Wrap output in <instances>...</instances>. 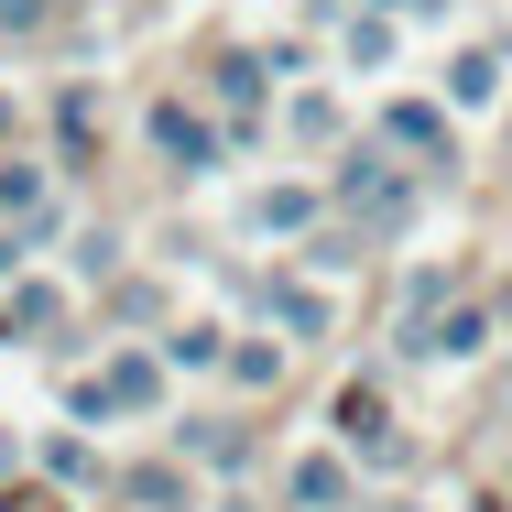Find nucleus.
<instances>
[{
	"instance_id": "f257e3e1",
	"label": "nucleus",
	"mask_w": 512,
	"mask_h": 512,
	"mask_svg": "<svg viewBox=\"0 0 512 512\" xmlns=\"http://www.w3.org/2000/svg\"><path fill=\"white\" fill-rule=\"evenodd\" d=\"M153 131H164V153H186V164H197V153H207V131H197V120H186V109H164Z\"/></svg>"
},
{
	"instance_id": "f03ea898",
	"label": "nucleus",
	"mask_w": 512,
	"mask_h": 512,
	"mask_svg": "<svg viewBox=\"0 0 512 512\" xmlns=\"http://www.w3.org/2000/svg\"><path fill=\"white\" fill-rule=\"evenodd\" d=\"M338 425H349V436H371V447H382V393H349V404H338Z\"/></svg>"
}]
</instances>
